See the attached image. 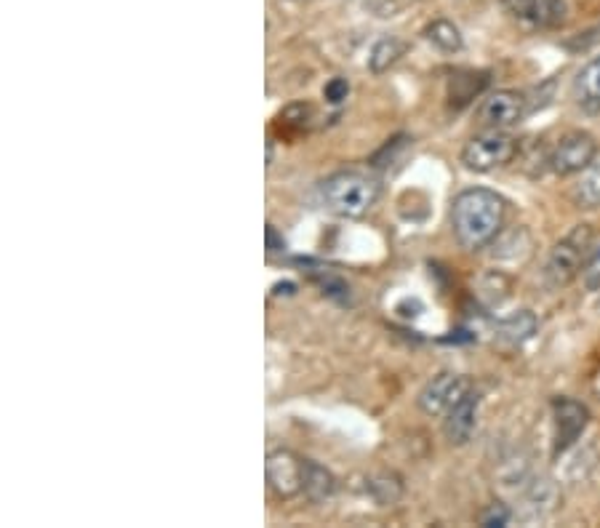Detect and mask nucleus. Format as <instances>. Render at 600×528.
Listing matches in <instances>:
<instances>
[{
  "label": "nucleus",
  "mask_w": 600,
  "mask_h": 528,
  "mask_svg": "<svg viewBox=\"0 0 600 528\" xmlns=\"http://www.w3.org/2000/svg\"><path fill=\"white\" fill-rule=\"evenodd\" d=\"M504 224V200L494 190L470 187L459 192L451 206V227L459 246L478 251L494 243Z\"/></svg>",
  "instance_id": "f257e3e1"
},
{
  "label": "nucleus",
  "mask_w": 600,
  "mask_h": 528,
  "mask_svg": "<svg viewBox=\"0 0 600 528\" xmlns=\"http://www.w3.org/2000/svg\"><path fill=\"white\" fill-rule=\"evenodd\" d=\"M328 211L344 219H360L379 200V182L360 171H339L320 187Z\"/></svg>",
  "instance_id": "f03ea898"
},
{
  "label": "nucleus",
  "mask_w": 600,
  "mask_h": 528,
  "mask_svg": "<svg viewBox=\"0 0 600 528\" xmlns=\"http://www.w3.org/2000/svg\"><path fill=\"white\" fill-rule=\"evenodd\" d=\"M590 248V224H576L574 230L568 232V235H563V238L552 246V251L547 254V262H544L542 278L544 283H547V288L560 291V288L571 286V283L582 275Z\"/></svg>",
  "instance_id": "7ed1b4c3"
},
{
  "label": "nucleus",
  "mask_w": 600,
  "mask_h": 528,
  "mask_svg": "<svg viewBox=\"0 0 600 528\" xmlns=\"http://www.w3.org/2000/svg\"><path fill=\"white\" fill-rule=\"evenodd\" d=\"M515 155H518V139H512L504 131L486 128V134L472 136L470 142L464 144L462 163L467 171L486 174L499 166H507Z\"/></svg>",
  "instance_id": "20e7f679"
},
{
  "label": "nucleus",
  "mask_w": 600,
  "mask_h": 528,
  "mask_svg": "<svg viewBox=\"0 0 600 528\" xmlns=\"http://www.w3.org/2000/svg\"><path fill=\"white\" fill-rule=\"evenodd\" d=\"M547 166L552 174L558 176H574L582 174L584 168L590 166L592 160L598 158V142L590 131H568L555 142L547 152Z\"/></svg>",
  "instance_id": "39448f33"
},
{
  "label": "nucleus",
  "mask_w": 600,
  "mask_h": 528,
  "mask_svg": "<svg viewBox=\"0 0 600 528\" xmlns=\"http://www.w3.org/2000/svg\"><path fill=\"white\" fill-rule=\"evenodd\" d=\"M470 392V382L464 379L462 374H454V371H443V374L432 376L430 382L424 384L422 392H419V408L422 414L427 416H446L451 408L459 403Z\"/></svg>",
  "instance_id": "423d86ee"
},
{
  "label": "nucleus",
  "mask_w": 600,
  "mask_h": 528,
  "mask_svg": "<svg viewBox=\"0 0 600 528\" xmlns=\"http://www.w3.org/2000/svg\"><path fill=\"white\" fill-rule=\"evenodd\" d=\"M264 475H267V486L272 494L278 499H291V496L302 494L304 459H299L288 448H275L267 454Z\"/></svg>",
  "instance_id": "0eeeda50"
},
{
  "label": "nucleus",
  "mask_w": 600,
  "mask_h": 528,
  "mask_svg": "<svg viewBox=\"0 0 600 528\" xmlns=\"http://www.w3.org/2000/svg\"><path fill=\"white\" fill-rule=\"evenodd\" d=\"M502 8L531 30H555L568 19L566 0H502Z\"/></svg>",
  "instance_id": "6e6552de"
},
{
  "label": "nucleus",
  "mask_w": 600,
  "mask_h": 528,
  "mask_svg": "<svg viewBox=\"0 0 600 528\" xmlns=\"http://www.w3.org/2000/svg\"><path fill=\"white\" fill-rule=\"evenodd\" d=\"M552 416H555V456L566 454L576 440L582 438L590 424V408L574 398L552 400Z\"/></svg>",
  "instance_id": "1a4fd4ad"
},
{
  "label": "nucleus",
  "mask_w": 600,
  "mask_h": 528,
  "mask_svg": "<svg viewBox=\"0 0 600 528\" xmlns=\"http://www.w3.org/2000/svg\"><path fill=\"white\" fill-rule=\"evenodd\" d=\"M526 115V96L520 91H496L480 104L478 120L483 128H494V131H507V128L518 126Z\"/></svg>",
  "instance_id": "9d476101"
},
{
  "label": "nucleus",
  "mask_w": 600,
  "mask_h": 528,
  "mask_svg": "<svg viewBox=\"0 0 600 528\" xmlns=\"http://www.w3.org/2000/svg\"><path fill=\"white\" fill-rule=\"evenodd\" d=\"M478 406L480 395L475 390H470L451 411H448L443 430H446V438L451 440V443L462 446V443H467V440L472 438L475 422H478Z\"/></svg>",
  "instance_id": "9b49d317"
},
{
  "label": "nucleus",
  "mask_w": 600,
  "mask_h": 528,
  "mask_svg": "<svg viewBox=\"0 0 600 528\" xmlns=\"http://www.w3.org/2000/svg\"><path fill=\"white\" fill-rule=\"evenodd\" d=\"M574 99L587 115H600V54L576 72Z\"/></svg>",
  "instance_id": "f8f14e48"
},
{
  "label": "nucleus",
  "mask_w": 600,
  "mask_h": 528,
  "mask_svg": "<svg viewBox=\"0 0 600 528\" xmlns=\"http://www.w3.org/2000/svg\"><path fill=\"white\" fill-rule=\"evenodd\" d=\"M336 491V478L334 472L326 470L323 464L304 459V480H302V494L310 499L312 504H320L331 499Z\"/></svg>",
  "instance_id": "ddd939ff"
},
{
  "label": "nucleus",
  "mask_w": 600,
  "mask_h": 528,
  "mask_svg": "<svg viewBox=\"0 0 600 528\" xmlns=\"http://www.w3.org/2000/svg\"><path fill=\"white\" fill-rule=\"evenodd\" d=\"M571 200L576 203V208H584V211L600 208V160H592L579 174V182L571 190Z\"/></svg>",
  "instance_id": "4468645a"
},
{
  "label": "nucleus",
  "mask_w": 600,
  "mask_h": 528,
  "mask_svg": "<svg viewBox=\"0 0 600 528\" xmlns=\"http://www.w3.org/2000/svg\"><path fill=\"white\" fill-rule=\"evenodd\" d=\"M536 326H539V323H536L534 312L520 310L515 312V315H510V318H504L496 323V336H499L502 342L523 344L536 334Z\"/></svg>",
  "instance_id": "2eb2a0df"
},
{
  "label": "nucleus",
  "mask_w": 600,
  "mask_h": 528,
  "mask_svg": "<svg viewBox=\"0 0 600 528\" xmlns=\"http://www.w3.org/2000/svg\"><path fill=\"white\" fill-rule=\"evenodd\" d=\"M424 38H427V43L438 48V51H443V54H456L464 46L462 32H459V27L454 22H448V19H435V22L427 24L424 27Z\"/></svg>",
  "instance_id": "dca6fc26"
},
{
  "label": "nucleus",
  "mask_w": 600,
  "mask_h": 528,
  "mask_svg": "<svg viewBox=\"0 0 600 528\" xmlns=\"http://www.w3.org/2000/svg\"><path fill=\"white\" fill-rule=\"evenodd\" d=\"M406 54V43L398 38H382L371 48V56H368V70L376 72V75H382L392 67V64L398 62L400 56Z\"/></svg>",
  "instance_id": "f3484780"
},
{
  "label": "nucleus",
  "mask_w": 600,
  "mask_h": 528,
  "mask_svg": "<svg viewBox=\"0 0 600 528\" xmlns=\"http://www.w3.org/2000/svg\"><path fill=\"white\" fill-rule=\"evenodd\" d=\"M368 494L376 504L382 507H390L403 496V480L395 475V472H379L374 478L368 480Z\"/></svg>",
  "instance_id": "a211bd4d"
},
{
  "label": "nucleus",
  "mask_w": 600,
  "mask_h": 528,
  "mask_svg": "<svg viewBox=\"0 0 600 528\" xmlns=\"http://www.w3.org/2000/svg\"><path fill=\"white\" fill-rule=\"evenodd\" d=\"M582 286L587 288V291H598L600 288V240L598 243H592L590 254H587V262H584V270H582Z\"/></svg>",
  "instance_id": "6ab92c4d"
},
{
  "label": "nucleus",
  "mask_w": 600,
  "mask_h": 528,
  "mask_svg": "<svg viewBox=\"0 0 600 528\" xmlns=\"http://www.w3.org/2000/svg\"><path fill=\"white\" fill-rule=\"evenodd\" d=\"M347 96H350V83H347V78H331L326 83V88H323V99H326L328 104H342Z\"/></svg>",
  "instance_id": "aec40b11"
},
{
  "label": "nucleus",
  "mask_w": 600,
  "mask_h": 528,
  "mask_svg": "<svg viewBox=\"0 0 600 528\" xmlns=\"http://www.w3.org/2000/svg\"><path fill=\"white\" fill-rule=\"evenodd\" d=\"M510 523V510L504 504H491L483 515H480V526L496 528V526H507Z\"/></svg>",
  "instance_id": "412c9836"
},
{
  "label": "nucleus",
  "mask_w": 600,
  "mask_h": 528,
  "mask_svg": "<svg viewBox=\"0 0 600 528\" xmlns=\"http://www.w3.org/2000/svg\"><path fill=\"white\" fill-rule=\"evenodd\" d=\"M264 238H267V254H283L286 251V238L275 230V224H267V230H264Z\"/></svg>",
  "instance_id": "4be33fe9"
}]
</instances>
